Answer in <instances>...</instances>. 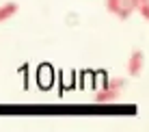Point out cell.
<instances>
[{
	"label": "cell",
	"mask_w": 149,
	"mask_h": 132,
	"mask_svg": "<svg viewBox=\"0 0 149 132\" xmlns=\"http://www.w3.org/2000/svg\"><path fill=\"white\" fill-rule=\"evenodd\" d=\"M143 65H145V54L141 50H134L130 54V61H127V72H130V76H138L143 72Z\"/></svg>",
	"instance_id": "cell-1"
},
{
	"label": "cell",
	"mask_w": 149,
	"mask_h": 132,
	"mask_svg": "<svg viewBox=\"0 0 149 132\" xmlns=\"http://www.w3.org/2000/svg\"><path fill=\"white\" fill-rule=\"evenodd\" d=\"M119 91H112L108 87H104V89H100L97 91V95H95V102H100V104H108V102H115V100H119Z\"/></svg>",
	"instance_id": "cell-2"
},
{
	"label": "cell",
	"mask_w": 149,
	"mask_h": 132,
	"mask_svg": "<svg viewBox=\"0 0 149 132\" xmlns=\"http://www.w3.org/2000/svg\"><path fill=\"white\" fill-rule=\"evenodd\" d=\"M15 13H17V4H15V2H7V4H2V7H0V22H4V20L13 17Z\"/></svg>",
	"instance_id": "cell-3"
},
{
	"label": "cell",
	"mask_w": 149,
	"mask_h": 132,
	"mask_svg": "<svg viewBox=\"0 0 149 132\" xmlns=\"http://www.w3.org/2000/svg\"><path fill=\"white\" fill-rule=\"evenodd\" d=\"M132 11H134V7H132L130 0H121V2H119V9H117L115 15H119L121 20H127V17L132 15Z\"/></svg>",
	"instance_id": "cell-4"
},
{
	"label": "cell",
	"mask_w": 149,
	"mask_h": 132,
	"mask_svg": "<svg viewBox=\"0 0 149 132\" xmlns=\"http://www.w3.org/2000/svg\"><path fill=\"white\" fill-rule=\"evenodd\" d=\"M104 87H108V89H112V91H121L127 87V80L125 78H110V80H106L104 82Z\"/></svg>",
	"instance_id": "cell-5"
},
{
	"label": "cell",
	"mask_w": 149,
	"mask_h": 132,
	"mask_svg": "<svg viewBox=\"0 0 149 132\" xmlns=\"http://www.w3.org/2000/svg\"><path fill=\"white\" fill-rule=\"evenodd\" d=\"M136 11H141V15L149 22V2H143V4H138V9Z\"/></svg>",
	"instance_id": "cell-6"
},
{
	"label": "cell",
	"mask_w": 149,
	"mask_h": 132,
	"mask_svg": "<svg viewBox=\"0 0 149 132\" xmlns=\"http://www.w3.org/2000/svg\"><path fill=\"white\" fill-rule=\"evenodd\" d=\"M119 2H121V0H106V9H108L110 13H117V9H119Z\"/></svg>",
	"instance_id": "cell-7"
},
{
	"label": "cell",
	"mask_w": 149,
	"mask_h": 132,
	"mask_svg": "<svg viewBox=\"0 0 149 132\" xmlns=\"http://www.w3.org/2000/svg\"><path fill=\"white\" fill-rule=\"evenodd\" d=\"M132 2V7H134V11L138 9V4H143V2H149V0H130Z\"/></svg>",
	"instance_id": "cell-8"
}]
</instances>
